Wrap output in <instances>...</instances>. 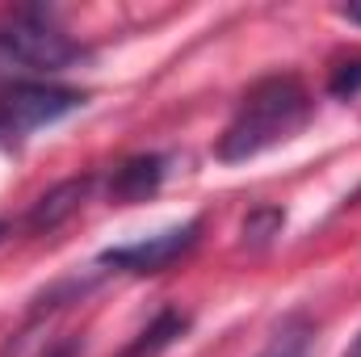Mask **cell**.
<instances>
[{
    "label": "cell",
    "instance_id": "cell-1",
    "mask_svg": "<svg viewBox=\"0 0 361 357\" xmlns=\"http://www.w3.org/2000/svg\"><path fill=\"white\" fill-rule=\"evenodd\" d=\"M311 118V92L302 89L298 76H265L244 92L231 122L223 126L214 156L223 164H244L277 143L294 139Z\"/></svg>",
    "mask_w": 361,
    "mask_h": 357
},
{
    "label": "cell",
    "instance_id": "cell-2",
    "mask_svg": "<svg viewBox=\"0 0 361 357\" xmlns=\"http://www.w3.org/2000/svg\"><path fill=\"white\" fill-rule=\"evenodd\" d=\"M76 59H85V47L55 21L51 8L21 4L0 13V80L4 85L55 76Z\"/></svg>",
    "mask_w": 361,
    "mask_h": 357
},
{
    "label": "cell",
    "instance_id": "cell-3",
    "mask_svg": "<svg viewBox=\"0 0 361 357\" xmlns=\"http://www.w3.org/2000/svg\"><path fill=\"white\" fill-rule=\"evenodd\" d=\"M80 105H85V92L63 89V85H47V80L4 85L0 89V143L13 147V143H21L34 131L63 122Z\"/></svg>",
    "mask_w": 361,
    "mask_h": 357
},
{
    "label": "cell",
    "instance_id": "cell-4",
    "mask_svg": "<svg viewBox=\"0 0 361 357\" xmlns=\"http://www.w3.org/2000/svg\"><path fill=\"white\" fill-rule=\"evenodd\" d=\"M202 236V223H180V227H169V231H156L139 244H122V248H109L101 253V265L122 269V273H164L169 265H177L180 257L193 253Z\"/></svg>",
    "mask_w": 361,
    "mask_h": 357
},
{
    "label": "cell",
    "instance_id": "cell-5",
    "mask_svg": "<svg viewBox=\"0 0 361 357\" xmlns=\"http://www.w3.org/2000/svg\"><path fill=\"white\" fill-rule=\"evenodd\" d=\"M92 189V177H72V181H59L55 189H47L34 206H30V214H25V227L30 231H55L59 223H68L80 206H85V198H89Z\"/></svg>",
    "mask_w": 361,
    "mask_h": 357
},
{
    "label": "cell",
    "instance_id": "cell-6",
    "mask_svg": "<svg viewBox=\"0 0 361 357\" xmlns=\"http://www.w3.org/2000/svg\"><path fill=\"white\" fill-rule=\"evenodd\" d=\"M164 181V156L147 152V156H130L122 169H114L109 177V202L114 206H135V202H147Z\"/></svg>",
    "mask_w": 361,
    "mask_h": 357
},
{
    "label": "cell",
    "instance_id": "cell-7",
    "mask_svg": "<svg viewBox=\"0 0 361 357\" xmlns=\"http://www.w3.org/2000/svg\"><path fill=\"white\" fill-rule=\"evenodd\" d=\"M185 328H189V320H185L180 311H160V315H156V320H152V324H147L118 357H160Z\"/></svg>",
    "mask_w": 361,
    "mask_h": 357
},
{
    "label": "cell",
    "instance_id": "cell-8",
    "mask_svg": "<svg viewBox=\"0 0 361 357\" xmlns=\"http://www.w3.org/2000/svg\"><path fill=\"white\" fill-rule=\"evenodd\" d=\"M311 337H315L311 320L294 311V315H286V320L273 328V337L265 341V349L257 357H307L311 353Z\"/></svg>",
    "mask_w": 361,
    "mask_h": 357
},
{
    "label": "cell",
    "instance_id": "cell-9",
    "mask_svg": "<svg viewBox=\"0 0 361 357\" xmlns=\"http://www.w3.org/2000/svg\"><path fill=\"white\" fill-rule=\"evenodd\" d=\"M277 231H281V210H277V206H257V210L244 219V240H248V244H269Z\"/></svg>",
    "mask_w": 361,
    "mask_h": 357
},
{
    "label": "cell",
    "instance_id": "cell-10",
    "mask_svg": "<svg viewBox=\"0 0 361 357\" xmlns=\"http://www.w3.org/2000/svg\"><path fill=\"white\" fill-rule=\"evenodd\" d=\"M328 92H332V97H341V101H353V97H361V59H353V63H341V68L332 72V80H328Z\"/></svg>",
    "mask_w": 361,
    "mask_h": 357
},
{
    "label": "cell",
    "instance_id": "cell-11",
    "mask_svg": "<svg viewBox=\"0 0 361 357\" xmlns=\"http://www.w3.org/2000/svg\"><path fill=\"white\" fill-rule=\"evenodd\" d=\"M341 17H349V21H357L361 25V0L357 4H341Z\"/></svg>",
    "mask_w": 361,
    "mask_h": 357
},
{
    "label": "cell",
    "instance_id": "cell-12",
    "mask_svg": "<svg viewBox=\"0 0 361 357\" xmlns=\"http://www.w3.org/2000/svg\"><path fill=\"white\" fill-rule=\"evenodd\" d=\"M345 357H361V332H357V337H353V345L345 349Z\"/></svg>",
    "mask_w": 361,
    "mask_h": 357
},
{
    "label": "cell",
    "instance_id": "cell-13",
    "mask_svg": "<svg viewBox=\"0 0 361 357\" xmlns=\"http://www.w3.org/2000/svg\"><path fill=\"white\" fill-rule=\"evenodd\" d=\"M72 353H76V345L68 341V345H59V349H55V353H51V357H72Z\"/></svg>",
    "mask_w": 361,
    "mask_h": 357
}]
</instances>
